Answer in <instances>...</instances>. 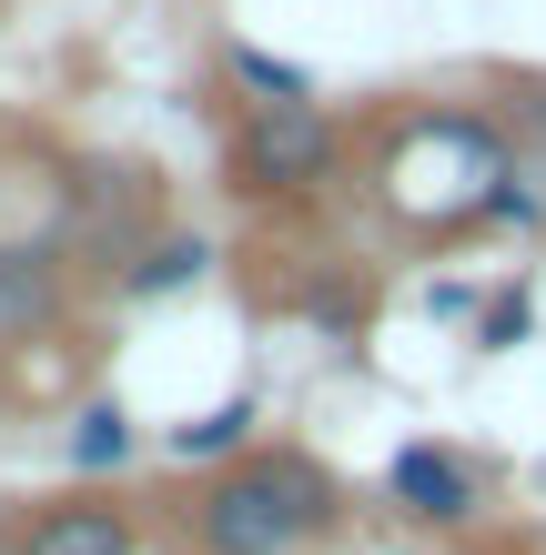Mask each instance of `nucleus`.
<instances>
[{"label": "nucleus", "instance_id": "obj_9", "mask_svg": "<svg viewBox=\"0 0 546 555\" xmlns=\"http://www.w3.org/2000/svg\"><path fill=\"white\" fill-rule=\"evenodd\" d=\"M132 454H142V424L122 414L112 395H91V404L72 414V435H61V465H72L81 485H112L122 465H132Z\"/></svg>", "mask_w": 546, "mask_h": 555}, {"label": "nucleus", "instance_id": "obj_12", "mask_svg": "<svg viewBox=\"0 0 546 555\" xmlns=\"http://www.w3.org/2000/svg\"><path fill=\"white\" fill-rule=\"evenodd\" d=\"M486 233H546V182L526 172V162L486 192Z\"/></svg>", "mask_w": 546, "mask_h": 555}, {"label": "nucleus", "instance_id": "obj_11", "mask_svg": "<svg viewBox=\"0 0 546 555\" xmlns=\"http://www.w3.org/2000/svg\"><path fill=\"white\" fill-rule=\"evenodd\" d=\"M475 353H517V344H536V293L526 283H506V293H486V304H475Z\"/></svg>", "mask_w": 546, "mask_h": 555}, {"label": "nucleus", "instance_id": "obj_10", "mask_svg": "<svg viewBox=\"0 0 546 555\" xmlns=\"http://www.w3.org/2000/svg\"><path fill=\"white\" fill-rule=\"evenodd\" d=\"M223 81H233L243 102H314V72L264 51V41H223Z\"/></svg>", "mask_w": 546, "mask_h": 555}, {"label": "nucleus", "instance_id": "obj_7", "mask_svg": "<svg viewBox=\"0 0 546 555\" xmlns=\"http://www.w3.org/2000/svg\"><path fill=\"white\" fill-rule=\"evenodd\" d=\"M213 273V233H182V222H163L132 263L112 273V304H163V293H192Z\"/></svg>", "mask_w": 546, "mask_h": 555}, {"label": "nucleus", "instance_id": "obj_2", "mask_svg": "<svg viewBox=\"0 0 546 555\" xmlns=\"http://www.w3.org/2000/svg\"><path fill=\"white\" fill-rule=\"evenodd\" d=\"M344 515H355V495L325 454L294 435H264L233 465L192 475V505L173 515V535L182 555H314L344 535Z\"/></svg>", "mask_w": 546, "mask_h": 555}, {"label": "nucleus", "instance_id": "obj_1", "mask_svg": "<svg viewBox=\"0 0 546 555\" xmlns=\"http://www.w3.org/2000/svg\"><path fill=\"white\" fill-rule=\"evenodd\" d=\"M517 172V132L486 102H395L355 132V182L384 233L466 243L486 233V192Z\"/></svg>", "mask_w": 546, "mask_h": 555}, {"label": "nucleus", "instance_id": "obj_5", "mask_svg": "<svg viewBox=\"0 0 546 555\" xmlns=\"http://www.w3.org/2000/svg\"><path fill=\"white\" fill-rule=\"evenodd\" d=\"M81 304V263L61 233H11L0 243V344H61Z\"/></svg>", "mask_w": 546, "mask_h": 555}, {"label": "nucleus", "instance_id": "obj_4", "mask_svg": "<svg viewBox=\"0 0 546 555\" xmlns=\"http://www.w3.org/2000/svg\"><path fill=\"white\" fill-rule=\"evenodd\" d=\"M152 526L122 485H61V495H30L11 526H0V555H142Z\"/></svg>", "mask_w": 546, "mask_h": 555}, {"label": "nucleus", "instance_id": "obj_8", "mask_svg": "<svg viewBox=\"0 0 546 555\" xmlns=\"http://www.w3.org/2000/svg\"><path fill=\"white\" fill-rule=\"evenodd\" d=\"M243 444H264V404H253V395H223L213 414H182L173 435H163V454H173V465H192V475L233 465Z\"/></svg>", "mask_w": 546, "mask_h": 555}, {"label": "nucleus", "instance_id": "obj_6", "mask_svg": "<svg viewBox=\"0 0 546 555\" xmlns=\"http://www.w3.org/2000/svg\"><path fill=\"white\" fill-rule=\"evenodd\" d=\"M384 505H395L405 526H426V535H466L475 515H486V475H475L466 444L415 435V444H395V465H384Z\"/></svg>", "mask_w": 546, "mask_h": 555}, {"label": "nucleus", "instance_id": "obj_3", "mask_svg": "<svg viewBox=\"0 0 546 555\" xmlns=\"http://www.w3.org/2000/svg\"><path fill=\"white\" fill-rule=\"evenodd\" d=\"M344 162H355V132H344V112H325V91L314 102H243L223 121V192H233L243 212H325L344 192Z\"/></svg>", "mask_w": 546, "mask_h": 555}, {"label": "nucleus", "instance_id": "obj_13", "mask_svg": "<svg viewBox=\"0 0 546 555\" xmlns=\"http://www.w3.org/2000/svg\"><path fill=\"white\" fill-rule=\"evenodd\" d=\"M475 304H486V293L456 283V273H435V283H426V313H435V323H475Z\"/></svg>", "mask_w": 546, "mask_h": 555}]
</instances>
